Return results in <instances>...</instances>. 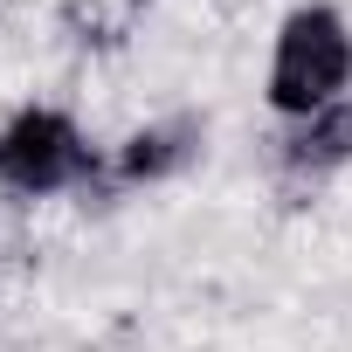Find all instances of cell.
Here are the masks:
<instances>
[{"mask_svg":"<svg viewBox=\"0 0 352 352\" xmlns=\"http://www.w3.org/2000/svg\"><path fill=\"white\" fill-rule=\"evenodd\" d=\"M8 8H42V0H8Z\"/></svg>","mask_w":352,"mask_h":352,"instance_id":"cell-6","label":"cell"},{"mask_svg":"<svg viewBox=\"0 0 352 352\" xmlns=\"http://www.w3.org/2000/svg\"><path fill=\"white\" fill-rule=\"evenodd\" d=\"M56 28H63V42H69L76 56H104V49L124 35V21L104 8V0H63V8H56Z\"/></svg>","mask_w":352,"mask_h":352,"instance_id":"cell-5","label":"cell"},{"mask_svg":"<svg viewBox=\"0 0 352 352\" xmlns=\"http://www.w3.org/2000/svg\"><path fill=\"white\" fill-rule=\"evenodd\" d=\"M208 111H159L145 124H131L118 145H111V180L124 194H145V187H173L208 159Z\"/></svg>","mask_w":352,"mask_h":352,"instance_id":"cell-4","label":"cell"},{"mask_svg":"<svg viewBox=\"0 0 352 352\" xmlns=\"http://www.w3.org/2000/svg\"><path fill=\"white\" fill-rule=\"evenodd\" d=\"M111 152L90 145L83 118L63 104H14L0 118V194L8 201H56V194H83Z\"/></svg>","mask_w":352,"mask_h":352,"instance_id":"cell-2","label":"cell"},{"mask_svg":"<svg viewBox=\"0 0 352 352\" xmlns=\"http://www.w3.org/2000/svg\"><path fill=\"white\" fill-rule=\"evenodd\" d=\"M352 166V97L311 111V118H290L276 124L270 138V173H276V201L283 208H311L324 180Z\"/></svg>","mask_w":352,"mask_h":352,"instance_id":"cell-3","label":"cell"},{"mask_svg":"<svg viewBox=\"0 0 352 352\" xmlns=\"http://www.w3.org/2000/svg\"><path fill=\"white\" fill-rule=\"evenodd\" d=\"M338 97H352V21L331 0H297L270 35L263 104L276 124H290V118H311Z\"/></svg>","mask_w":352,"mask_h":352,"instance_id":"cell-1","label":"cell"}]
</instances>
